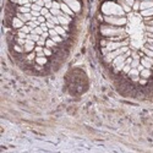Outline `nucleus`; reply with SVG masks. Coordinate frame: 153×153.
Instances as JSON below:
<instances>
[{
	"label": "nucleus",
	"mask_w": 153,
	"mask_h": 153,
	"mask_svg": "<svg viewBox=\"0 0 153 153\" xmlns=\"http://www.w3.org/2000/svg\"><path fill=\"white\" fill-rule=\"evenodd\" d=\"M43 52H44V55L48 56V58H52L54 55V52H53V49L52 48H48V47H44L43 49Z\"/></svg>",
	"instance_id": "obj_15"
},
{
	"label": "nucleus",
	"mask_w": 153,
	"mask_h": 153,
	"mask_svg": "<svg viewBox=\"0 0 153 153\" xmlns=\"http://www.w3.org/2000/svg\"><path fill=\"white\" fill-rule=\"evenodd\" d=\"M49 11H50V14H52L53 16H60V15H62V11L60 9H53L52 7Z\"/></svg>",
	"instance_id": "obj_17"
},
{
	"label": "nucleus",
	"mask_w": 153,
	"mask_h": 153,
	"mask_svg": "<svg viewBox=\"0 0 153 153\" xmlns=\"http://www.w3.org/2000/svg\"><path fill=\"white\" fill-rule=\"evenodd\" d=\"M20 31H22V32H25V33H27V34H30L31 32H32V28L28 26V25H25V26H22L21 28H20Z\"/></svg>",
	"instance_id": "obj_18"
},
{
	"label": "nucleus",
	"mask_w": 153,
	"mask_h": 153,
	"mask_svg": "<svg viewBox=\"0 0 153 153\" xmlns=\"http://www.w3.org/2000/svg\"><path fill=\"white\" fill-rule=\"evenodd\" d=\"M30 3H31L30 0H17L16 5H27V4H30Z\"/></svg>",
	"instance_id": "obj_24"
},
{
	"label": "nucleus",
	"mask_w": 153,
	"mask_h": 153,
	"mask_svg": "<svg viewBox=\"0 0 153 153\" xmlns=\"http://www.w3.org/2000/svg\"><path fill=\"white\" fill-rule=\"evenodd\" d=\"M153 7V1H146V0H142L140 3V10H147V9H151Z\"/></svg>",
	"instance_id": "obj_12"
},
{
	"label": "nucleus",
	"mask_w": 153,
	"mask_h": 153,
	"mask_svg": "<svg viewBox=\"0 0 153 153\" xmlns=\"http://www.w3.org/2000/svg\"><path fill=\"white\" fill-rule=\"evenodd\" d=\"M102 12L105 16H125V11L123 10L121 5L115 1H105L102 5Z\"/></svg>",
	"instance_id": "obj_1"
},
{
	"label": "nucleus",
	"mask_w": 153,
	"mask_h": 153,
	"mask_svg": "<svg viewBox=\"0 0 153 153\" xmlns=\"http://www.w3.org/2000/svg\"><path fill=\"white\" fill-rule=\"evenodd\" d=\"M60 1L68 4L74 12H79L81 10V4H80L79 0H60Z\"/></svg>",
	"instance_id": "obj_4"
},
{
	"label": "nucleus",
	"mask_w": 153,
	"mask_h": 153,
	"mask_svg": "<svg viewBox=\"0 0 153 153\" xmlns=\"http://www.w3.org/2000/svg\"><path fill=\"white\" fill-rule=\"evenodd\" d=\"M99 32H100V34L103 38L115 37V36H120V34L126 33L123 27L113 26V25H108V23H102L100 27H99Z\"/></svg>",
	"instance_id": "obj_2"
},
{
	"label": "nucleus",
	"mask_w": 153,
	"mask_h": 153,
	"mask_svg": "<svg viewBox=\"0 0 153 153\" xmlns=\"http://www.w3.org/2000/svg\"><path fill=\"white\" fill-rule=\"evenodd\" d=\"M25 25L26 23H25L23 21H21L16 15L14 16V19H12V21H11V27L14 30H20L22 26H25Z\"/></svg>",
	"instance_id": "obj_5"
},
{
	"label": "nucleus",
	"mask_w": 153,
	"mask_h": 153,
	"mask_svg": "<svg viewBox=\"0 0 153 153\" xmlns=\"http://www.w3.org/2000/svg\"><path fill=\"white\" fill-rule=\"evenodd\" d=\"M124 1L129 5V6H131L132 7V5H134V3H135V0H124Z\"/></svg>",
	"instance_id": "obj_30"
},
{
	"label": "nucleus",
	"mask_w": 153,
	"mask_h": 153,
	"mask_svg": "<svg viewBox=\"0 0 153 153\" xmlns=\"http://www.w3.org/2000/svg\"><path fill=\"white\" fill-rule=\"evenodd\" d=\"M31 14H32V16H34V17H39V16H41V12H39V11H34V10H32V11H31Z\"/></svg>",
	"instance_id": "obj_28"
},
{
	"label": "nucleus",
	"mask_w": 153,
	"mask_h": 153,
	"mask_svg": "<svg viewBox=\"0 0 153 153\" xmlns=\"http://www.w3.org/2000/svg\"><path fill=\"white\" fill-rule=\"evenodd\" d=\"M30 1H31V4H34V3H37V1H38V0H30Z\"/></svg>",
	"instance_id": "obj_34"
},
{
	"label": "nucleus",
	"mask_w": 153,
	"mask_h": 153,
	"mask_svg": "<svg viewBox=\"0 0 153 153\" xmlns=\"http://www.w3.org/2000/svg\"><path fill=\"white\" fill-rule=\"evenodd\" d=\"M43 1H44L45 4H48V3H52V1H53V0H43Z\"/></svg>",
	"instance_id": "obj_33"
},
{
	"label": "nucleus",
	"mask_w": 153,
	"mask_h": 153,
	"mask_svg": "<svg viewBox=\"0 0 153 153\" xmlns=\"http://www.w3.org/2000/svg\"><path fill=\"white\" fill-rule=\"evenodd\" d=\"M55 31L58 32V34L59 36H61L62 38H69V34H68V32L64 30V27L61 26V25H56L55 26Z\"/></svg>",
	"instance_id": "obj_10"
},
{
	"label": "nucleus",
	"mask_w": 153,
	"mask_h": 153,
	"mask_svg": "<svg viewBox=\"0 0 153 153\" xmlns=\"http://www.w3.org/2000/svg\"><path fill=\"white\" fill-rule=\"evenodd\" d=\"M36 42H33V41H31V39H27V42H26V44L23 45V48H25V53H31V52H33L34 50V48H36Z\"/></svg>",
	"instance_id": "obj_6"
},
{
	"label": "nucleus",
	"mask_w": 153,
	"mask_h": 153,
	"mask_svg": "<svg viewBox=\"0 0 153 153\" xmlns=\"http://www.w3.org/2000/svg\"><path fill=\"white\" fill-rule=\"evenodd\" d=\"M52 39H53L54 42H56L58 44H59V43H62V42H64V38H62L61 36H59V34H58V36H54V37H52Z\"/></svg>",
	"instance_id": "obj_19"
},
{
	"label": "nucleus",
	"mask_w": 153,
	"mask_h": 153,
	"mask_svg": "<svg viewBox=\"0 0 153 153\" xmlns=\"http://www.w3.org/2000/svg\"><path fill=\"white\" fill-rule=\"evenodd\" d=\"M140 65V59H132V62H131V68L134 69H137V66Z\"/></svg>",
	"instance_id": "obj_21"
},
{
	"label": "nucleus",
	"mask_w": 153,
	"mask_h": 153,
	"mask_svg": "<svg viewBox=\"0 0 153 153\" xmlns=\"http://www.w3.org/2000/svg\"><path fill=\"white\" fill-rule=\"evenodd\" d=\"M26 42H27V39H25V38H20V37H17V36H15L14 43L20 44V45H25V44H26Z\"/></svg>",
	"instance_id": "obj_16"
},
{
	"label": "nucleus",
	"mask_w": 153,
	"mask_h": 153,
	"mask_svg": "<svg viewBox=\"0 0 153 153\" xmlns=\"http://www.w3.org/2000/svg\"><path fill=\"white\" fill-rule=\"evenodd\" d=\"M49 12H50V11H49V9H47V7L44 6V7L41 10V15H42V16H45L47 14H49Z\"/></svg>",
	"instance_id": "obj_26"
},
{
	"label": "nucleus",
	"mask_w": 153,
	"mask_h": 153,
	"mask_svg": "<svg viewBox=\"0 0 153 153\" xmlns=\"http://www.w3.org/2000/svg\"><path fill=\"white\" fill-rule=\"evenodd\" d=\"M38 21H39V23H44V22H47V19H45V16H39L38 17Z\"/></svg>",
	"instance_id": "obj_29"
},
{
	"label": "nucleus",
	"mask_w": 153,
	"mask_h": 153,
	"mask_svg": "<svg viewBox=\"0 0 153 153\" xmlns=\"http://www.w3.org/2000/svg\"><path fill=\"white\" fill-rule=\"evenodd\" d=\"M60 10L64 12V14H68V15H70V16H75V12L70 9V6H69L68 4H65V3H62V1H61V7H60Z\"/></svg>",
	"instance_id": "obj_8"
},
{
	"label": "nucleus",
	"mask_w": 153,
	"mask_h": 153,
	"mask_svg": "<svg viewBox=\"0 0 153 153\" xmlns=\"http://www.w3.org/2000/svg\"><path fill=\"white\" fill-rule=\"evenodd\" d=\"M152 76H153V71H152L151 69H146V68H145L142 71H140V77H142V79L149 80Z\"/></svg>",
	"instance_id": "obj_7"
},
{
	"label": "nucleus",
	"mask_w": 153,
	"mask_h": 153,
	"mask_svg": "<svg viewBox=\"0 0 153 153\" xmlns=\"http://www.w3.org/2000/svg\"><path fill=\"white\" fill-rule=\"evenodd\" d=\"M146 31L149 32V33H153V26H147L146 27Z\"/></svg>",
	"instance_id": "obj_32"
},
{
	"label": "nucleus",
	"mask_w": 153,
	"mask_h": 153,
	"mask_svg": "<svg viewBox=\"0 0 153 153\" xmlns=\"http://www.w3.org/2000/svg\"><path fill=\"white\" fill-rule=\"evenodd\" d=\"M119 4L121 5V7H123V10L125 11V14H130V12L132 11V7L131 6H129V5H127L125 1H124V0H121V1H119Z\"/></svg>",
	"instance_id": "obj_13"
},
{
	"label": "nucleus",
	"mask_w": 153,
	"mask_h": 153,
	"mask_svg": "<svg viewBox=\"0 0 153 153\" xmlns=\"http://www.w3.org/2000/svg\"><path fill=\"white\" fill-rule=\"evenodd\" d=\"M140 0H135V3H134V5H132V11H135V12H137L138 10H140Z\"/></svg>",
	"instance_id": "obj_20"
},
{
	"label": "nucleus",
	"mask_w": 153,
	"mask_h": 153,
	"mask_svg": "<svg viewBox=\"0 0 153 153\" xmlns=\"http://www.w3.org/2000/svg\"><path fill=\"white\" fill-rule=\"evenodd\" d=\"M34 61H36L37 64H39V65H42V66H47L48 64H49L48 56H37Z\"/></svg>",
	"instance_id": "obj_11"
},
{
	"label": "nucleus",
	"mask_w": 153,
	"mask_h": 153,
	"mask_svg": "<svg viewBox=\"0 0 153 153\" xmlns=\"http://www.w3.org/2000/svg\"><path fill=\"white\" fill-rule=\"evenodd\" d=\"M114 1H118L119 3V1H121V0H114Z\"/></svg>",
	"instance_id": "obj_35"
},
{
	"label": "nucleus",
	"mask_w": 153,
	"mask_h": 153,
	"mask_svg": "<svg viewBox=\"0 0 153 153\" xmlns=\"http://www.w3.org/2000/svg\"><path fill=\"white\" fill-rule=\"evenodd\" d=\"M146 1H153V0H146Z\"/></svg>",
	"instance_id": "obj_36"
},
{
	"label": "nucleus",
	"mask_w": 153,
	"mask_h": 153,
	"mask_svg": "<svg viewBox=\"0 0 153 153\" xmlns=\"http://www.w3.org/2000/svg\"><path fill=\"white\" fill-rule=\"evenodd\" d=\"M39 26H41V28L43 30V32H49V28H48V26H47L45 22H44V23H41Z\"/></svg>",
	"instance_id": "obj_27"
},
{
	"label": "nucleus",
	"mask_w": 153,
	"mask_h": 153,
	"mask_svg": "<svg viewBox=\"0 0 153 153\" xmlns=\"http://www.w3.org/2000/svg\"><path fill=\"white\" fill-rule=\"evenodd\" d=\"M27 39H31V41H33V42H38L41 39V36L39 34H36V33H30L28 36H27Z\"/></svg>",
	"instance_id": "obj_14"
},
{
	"label": "nucleus",
	"mask_w": 153,
	"mask_h": 153,
	"mask_svg": "<svg viewBox=\"0 0 153 153\" xmlns=\"http://www.w3.org/2000/svg\"><path fill=\"white\" fill-rule=\"evenodd\" d=\"M36 4H38V5H39L41 7H44V6H45V3L43 1V0H38V1H37Z\"/></svg>",
	"instance_id": "obj_31"
},
{
	"label": "nucleus",
	"mask_w": 153,
	"mask_h": 153,
	"mask_svg": "<svg viewBox=\"0 0 153 153\" xmlns=\"http://www.w3.org/2000/svg\"><path fill=\"white\" fill-rule=\"evenodd\" d=\"M45 41H47V39H44V38L41 37V39L38 41L36 44H37V45H41V47H45Z\"/></svg>",
	"instance_id": "obj_25"
},
{
	"label": "nucleus",
	"mask_w": 153,
	"mask_h": 153,
	"mask_svg": "<svg viewBox=\"0 0 153 153\" xmlns=\"http://www.w3.org/2000/svg\"><path fill=\"white\" fill-rule=\"evenodd\" d=\"M103 21H104V23L113 25V26H118V27H123L125 25H127L126 16H105L104 15Z\"/></svg>",
	"instance_id": "obj_3"
},
{
	"label": "nucleus",
	"mask_w": 153,
	"mask_h": 153,
	"mask_svg": "<svg viewBox=\"0 0 153 153\" xmlns=\"http://www.w3.org/2000/svg\"><path fill=\"white\" fill-rule=\"evenodd\" d=\"M52 7H53V9H60V7H61V1H55V0H53Z\"/></svg>",
	"instance_id": "obj_22"
},
{
	"label": "nucleus",
	"mask_w": 153,
	"mask_h": 153,
	"mask_svg": "<svg viewBox=\"0 0 153 153\" xmlns=\"http://www.w3.org/2000/svg\"><path fill=\"white\" fill-rule=\"evenodd\" d=\"M31 9H32V10H34V11H39V12H41V10H42L43 7H41V6L38 5V4H36V3H34V4H32Z\"/></svg>",
	"instance_id": "obj_23"
},
{
	"label": "nucleus",
	"mask_w": 153,
	"mask_h": 153,
	"mask_svg": "<svg viewBox=\"0 0 153 153\" xmlns=\"http://www.w3.org/2000/svg\"><path fill=\"white\" fill-rule=\"evenodd\" d=\"M140 15H141L142 17H145L147 21H148V20H151V19L153 17V7L147 9V10H142V11H141V14H140Z\"/></svg>",
	"instance_id": "obj_9"
}]
</instances>
